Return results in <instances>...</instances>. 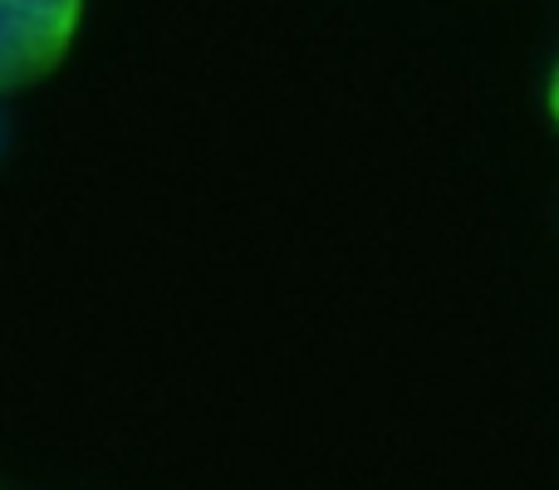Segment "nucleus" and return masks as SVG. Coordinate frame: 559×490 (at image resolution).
<instances>
[{
    "instance_id": "nucleus-2",
    "label": "nucleus",
    "mask_w": 559,
    "mask_h": 490,
    "mask_svg": "<svg viewBox=\"0 0 559 490\" xmlns=\"http://www.w3.org/2000/svg\"><path fill=\"white\" fill-rule=\"evenodd\" d=\"M550 108H555V118H559V69H555V79H550Z\"/></svg>"
},
{
    "instance_id": "nucleus-1",
    "label": "nucleus",
    "mask_w": 559,
    "mask_h": 490,
    "mask_svg": "<svg viewBox=\"0 0 559 490\" xmlns=\"http://www.w3.org/2000/svg\"><path fill=\"white\" fill-rule=\"evenodd\" d=\"M79 25V0H0V94L49 74Z\"/></svg>"
}]
</instances>
